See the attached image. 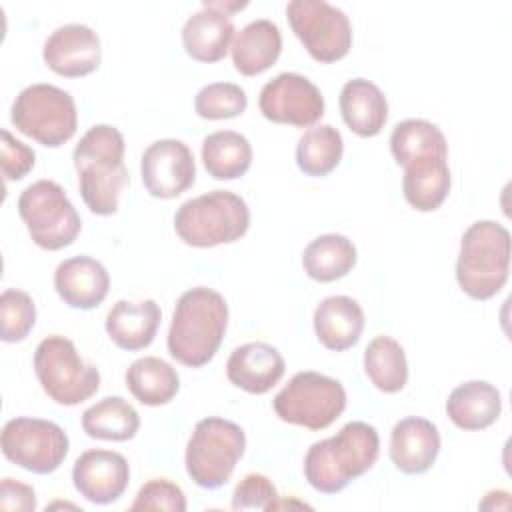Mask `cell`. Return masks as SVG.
Here are the masks:
<instances>
[{"label":"cell","instance_id":"2","mask_svg":"<svg viewBox=\"0 0 512 512\" xmlns=\"http://www.w3.org/2000/svg\"><path fill=\"white\" fill-rule=\"evenodd\" d=\"M380 454L378 430L362 420L344 424L334 436L314 442L304 456V476L320 494L342 492L368 472Z\"/></svg>","mask_w":512,"mask_h":512},{"label":"cell","instance_id":"4","mask_svg":"<svg viewBox=\"0 0 512 512\" xmlns=\"http://www.w3.org/2000/svg\"><path fill=\"white\" fill-rule=\"evenodd\" d=\"M510 272V232L494 220H478L466 228L456 260L460 290L472 300L496 296Z\"/></svg>","mask_w":512,"mask_h":512},{"label":"cell","instance_id":"25","mask_svg":"<svg viewBox=\"0 0 512 512\" xmlns=\"http://www.w3.org/2000/svg\"><path fill=\"white\" fill-rule=\"evenodd\" d=\"M282 52L280 28L266 18L248 22L234 34L230 54L234 68L244 76H258L266 72Z\"/></svg>","mask_w":512,"mask_h":512},{"label":"cell","instance_id":"18","mask_svg":"<svg viewBox=\"0 0 512 512\" xmlns=\"http://www.w3.org/2000/svg\"><path fill=\"white\" fill-rule=\"evenodd\" d=\"M54 288L66 306L76 310H92L108 296L110 276L102 262L80 254L66 258L56 266Z\"/></svg>","mask_w":512,"mask_h":512},{"label":"cell","instance_id":"38","mask_svg":"<svg viewBox=\"0 0 512 512\" xmlns=\"http://www.w3.org/2000/svg\"><path fill=\"white\" fill-rule=\"evenodd\" d=\"M36 164L34 150L22 140L14 138L8 130H2L0 144V166L6 180H22Z\"/></svg>","mask_w":512,"mask_h":512},{"label":"cell","instance_id":"15","mask_svg":"<svg viewBox=\"0 0 512 512\" xmlns=\"http://www.w3.org/2000/svg\"><path fill=\"white\" fill-rule=\"evenodd\" d=\"M42 58L54 74L64 78H82L100 66L102 44L90 26L64 24L46 38Z\"/></svg>","mask_w":512,"mask_h":512},{"label":"cell","instance_id":"7","mask_svg":"<svg viewBox=\"0 0 512 512\" xmlns=\"http://www.w3.org/2000/svg\"><path fill=\"white\" fill-rule=\"evenodd\" d=\"M10 120L18 132L46 148L66 144L78 128L76 102L54 84H30L14 100Z\"/></svg>","mask_w":512,"mask_h":512},{"label":"cell","instance_id":"37","mask_svg":"<svg viewBox=\"0 0 512 512\" xmlns=\"http://www.w3.org/2000/svg\"><path fill=\"white\" fill-rule=\"evenodd\" d=\"M278 500L272 480L260 472L246 474L232 492L234 510H272Z\"/></svg>","mask_w":512,"mask_h":512},{"label":"cell","instance_id":"3","mask_svg":"<svg viewBox=\"0 0 512 512\" xmlns=\"http://www.w3.org/2000/svg\"><path fill=\"white\" fill-rule=\"evenodd\" d=\"M228 328V304L212 288L196 286L178 300L168 330L170 356L188 366H206L218 352Z\"/></svg>","mask_w":512,"mask_h":512},{"label":"cell","instance_id":"36","mask_svg":"<svg viewBox=\"0 0 512 512\" xmlns=\"http://www.w3.org/2000/svg\"><path fill=\"white\" fill-rule=\"evenodd\" d=\"M130 510H170L184 512L186 496L182 488L166 478L148 480L136 494Z\"/></svg>","mask_w":512,"mask_h":512},{"label":"cell","instance_id":"40","mask_svg":"<svg viewBox=\"0 0 512 512\" xmlns=\"http://www.w3.org/2000/svg\"><path fill=\"white\" fill-rule=\"evenodd\" d=\"M480 508H484V510H496V508L506 510V508H510V494L506 490H492L480 502Z\"/></svg>","mask_w":512,"mask_h":512},{"label":"cell","instance_id":"26","mask_svg":"<svg viewBox=\"0 0 512 512\" xmlns=\"http://www.w3.org/2000/svg\"><path fill=\"white\" fill-rule=\"evenodd\" d=\"M448 158H422L404 166L402 194L418 212H434L450 192Z\"/></svg>","mask_w":512,"mask_h":512},{"label":"cell","instance_id":"24","mask_svg":"<svg viewBox=\"0 0 512 512\" xmlns=\"http://www.w3.org/2000/svg\"><path fill=\"white\" fill-rule=\"evenodd\" d=\"M502 412L500 390L486 380H468L456 386L446 400V414L460 430H484Z\"/></svg>","mask_w":512,"mask_h":512},{"label":"cell","instance_id":"10","mask_svg":"<svg viewBox=\"0 0 512 512\" xmlns=\"http://www.w3.org/2000/svg\"><path fill=\"white\" fill-rule=\"evenodd\" d=\"M18 214L32 242L50 252L70 246L82 230L80 214L54 180L26 186L18 198Z\"/></svg>","mask_w":512,"mask_h":512},{"label":"cell","instance_id":"33","mask_svg":"<svg viewBox=\"0 0 512 512\" xmlns=\"http://www.w3.org/2000/svg\"><path fill=\"white\" fill-rule=\"evenodd\" d=\"M342 134L330 124L308 128L296 144V164L306 176H328L342 160Z\"/></svg>","mask_w":512,"mask_h":512},{"label":"cell","instance_id":"13","mask_svg":"<svg viewBox=\"0 0 512 512\" xmlns=\"http://www.w3.org/2000/svg\"><path fill=\"white\" fill-rule=\"evenodd\" d=\"M258 108L274 124L308 128L324 116V96L306 76L282 72L262 86Z\"/></svg>","mask_w":512,"mask_h":512},{"label":"cell","instance_id":"22","mask_svg":"<svg viewBox=\"0 0 512 512\" xmlns=\"http://www.w3.org/2000/svg\"><path fill=\"white\" fill-rule=\"evenodd\" d=\"M364 330L362 306L350 296H328L314 310V332L318 342L334 352L352 348Z\"/></svg>","mask_w":512,"mask_h":512},{"label":"cell","instance_id":"19","mask_svg":"<svg viewBox=\"0 0 512 512\" xmlns=\"http://www.w3.org/2000/svg\"><path fill=\"white\" fill-rule=\"evenodd\" d=\"M234 24L230 14L220 10L214 2H204L182 26L184 52L204 64L222 60L234 40Z\"/></svg>","mask_w":512,"mask_h":512},{"label":"cell","instance_id":"30","mask_svg":"<svg viewBox=\"0 0 512 512\" xmlns=\"http://www.w3.org/2000/svg\"><path fill=\"white\" fill-rule=\"evenodd\" d=\"M356 246L342 234H322L302 252L304 272L316 282L344 278L356 264Z\"/></svg>","mask_w":512,"mask_h":512},{"label":"cell","instance_id":"27","mask_svg":"<svg viewBox=\"0 0 512 512\" xmlns=\"http://www.w3.org/2000/svg\"><path fill=\"white\" fill-rule=\"evenodd\" d=\"M124 380L130 394L144 406L168 404L180 390L178 372L166 360L156 356L134 360L128 366Z\"/></svg>","mask_w":512,"mask_h":512},{"label":"cell","instance_id":"21","mask_svg":"<svg viewBox=\"0 0 512 512\" xmlns=\"http://www.w3.org/2000/svg\"><path fill=\"white\" fill-rule=\"evenodd\" d=\"M160 306L154 300H118L106 314V334L122 350L148 348L160 326Z\"/></svg>","mask_w":512,"mask_h":512},{"label":"cell","instance_id":"16","mask_svg":"<svg viewBox=\"0 0 512 512\" xmlns=\"http://www.w3.org/2000/svg\"><path fill=\"white\" fill-rule=\"evenodd\" d=\"M74 488L92 504H112L128 488V460L114 450H86L72 468Z\"/></svg>","mask_w":512,"mask_h":512},{"label":"cell","instance_id":"1","mask_svg":"<svg viewBox=\"0 0 512 512\" xmlns=\"http://www.w3.org/2000/svg\"><path fill=\"white\" fill-rule=\"evenodd\" d=\"M124 150V136L118 128L96 124L80 138L72 152L80 196L96 216L116 214L120 192L130 184Z\"/></svg>","mask_w":512,"mask_h":512},{"label":"cell","instance_id":"35","mask_svg":"<svg viewBox=\"0 0 512 512\" xmlns=\"http://www.w3.org/2000/svg\"><path fill=\"white\" fill-rule=\"evenodd\" d=\"M36 324V304L32 296L18 288H8L0 296V338L8 344L22 342Z\"/></svg>","mask_w":512,"mask_h":512},{"label":"cell","instance_id":"31","mask_svg":"<svg viewBox=\"0 0 512 512\" xmlns=\"http://www.w3.org/2000/svg\"><path fill=\"white\" fill-rule=\"evenodd\" d=\"M138 428L140 416L122 396H106L82 414V430L96 440L126 442L136 436Z\"/></svg>","mask_w":512,"mask_h":512},{"label":"cell","instance_id":"11","mask_svg":"<svg viewBox=\"0 0 512 512\" xmlns=\"http://www.w3.org/2000/svg\"><path fill=\"white\" fill-rule=\"evenodd\" d=\"M286 18L294 36L320 64L342 60L352 48V24L344 10L324 0H292Z\"/></svg>","mask_w":512,"mask_h":512},{"label":"cell","instance_id":"17","mask_svg":"<svg viewBox=\"0 0 512 512\" xmlns=\"http://www.w3.org/2000/svg\"><path fill=\"white\" fill-rule=\"evenodd\" d=\"M440 452V432L434 422L420 416L398 420L390 432V460L402 474H424Z\"/></svg>","mask_w":512,"mask_h":512},{"label":"cell","instance_id":"29","mask_svg":"<svg viewBox=\"0 0 512 512\" xmlns=\"http://www.w3.org/2000/svg\"><path fill=\"white\" fill-rule=\"evenodd\" d=\"M390 152L402 168L422 158H448V144L442 130L422 118H408L394 126Z\"/></svg>","mask_w":512,"mask_h":512},{"label":"cell","instance_id":"8","mask_svg":"<svg viewBox=\"0 0 512 512\" xmlns=\"http://www.w3.org/2000/svg\"><path fill=\"white\" fill-rule=\"evenodd\" d=\"M34 372L44 394L62 406H76L100 388V372L86 364L66 336L44 338L34 352Z\"/></svg>","mask_w":512,"mask_h":512},{"label":"cell","instance_id":"39","mask_svg":"<svg viewBox=\"0 0 512 512\" xmlns=\"http://www.w3.org/2000/svg\"><path fill=\"white\" fill-rule=\"evenodd\" d=\"M0 508L2 510L34 512L36 510L34 488L30 484L18 482L14 478H4L0 484Z\"/></svg>","mask_w":512,"mask_h":512},{"label":"cell","instance_id":"12","mask_svg":"<svg viewBox=\"0 0 512 512\" xmlns=\"http://www.w3.org/2000/svg\"><path fill=\"white\" fill-rule=\"evenodd\" d=\"M0 446L12 464L34 474H52L68 456L70 440L56 422L18 416L4 424Z\"/></svg>","mask_w":512,"mask_h":512},{"label":"cell","instance_id":"23","mask_svg":"<svg viewBox=\"0 0 512 512\" xmlns=\"http://www.w3.org/2000/svg\"><path fill=\"white\" fill-rule=\"evenodd\" d=\"M338 104L344 124L360 138L380 134L388 120V100L384 92L366 78L348 80L340 90Z\"/></svg>","mask_w":512,"mask_h":512},{"label":"cell","instance_id":"5","mask_svg":"<svg viewBox=\"0 0 512 512\" xmlns=\"http://www.w3.org/2000/svg\"><path fill=\"white\" fill-rule=\"evenodd\" d=\"M250 228L246 200L230 190H212L186 200L174 214L178 238L194 248H212L240 240Z\"/></svg>","mask_w":512,"mask_h":512},{"label":"cell","instance_id":"20","mask_svg":"<svg viewBox=\"0 0 512 512\" xmlns=\"http://www.w3.org/2000/svg\"><path fill=\"white\" fill-rule=\"evenodd\" d=\"M286 362L282 354L266 342H248L232 350L226 362L228 380L248 392V394H266L272 390L284 376Z\"/></svg>","mask_w":512,"mask_h":512},{"label":"cell","instance_id":"6","mask_svg":"<svg viewBox=\"0 0 512 512\" xmlns=\"http://www.w3.org/2000/svg\"><path fill=\"white\" fill-rule=\"evenodd\" d=\"M246 450L244 430L226 418L208 416L196 422L186 446V472L200 488L224 486Z\"/></svg>","mask_w":512,"mask_h":512},{"label":"cell","instance_id":"32","mask_svg":"<svg viewBox=\"0 0 512 512\" xmlns=\"http://www.w3.org/2000/svg\"><path fill=\"white\" fill-rule=\"evenodd\" d=\"M364 372L384 394L400 392L408 382V360L398 340L376 336L364 350Z\"/></svg>","mask_w":512,"mask_h":512},{"label":"cell","instance_id":"28","mask_svg":"<svg viewBox=\"0 0 512 512\" xmlns=\"http://www.w3.org/2000/svg\"><path fill=\"white\" fill-rule=\"evenodd\" d=\"M202 164L216 180H236L252 164L248 138L234 130H218L202 140Z\"/></svg>","mask_w":512,"mask_h":512},{"label":"cell","instance_id":"14","mask_svg":"<svg viewBox=\"0 0 512 512\" xmlns=\"http://www.w3.org/2000/svg\"><path fill=\"white\" fill-rule=\"evenodd\" d=\"M140 176L150 196L172 200L184 194L196 180L194 154L182 140H156L142 154Z\"/></svg>","mask_w":512,"mask_h":512},{"label":"cell","instance_id":"9","mask_svg":"<svg viewBox=\"0 0 512 512\" xmlns=\"http://www.w3.org/2000/svg\"><path fill=\"white\" fill-rule=\"evenodd\" d=\"M272 406L276 416L286 424L324 430L342 416L346 390L336 378L304 370L288 380L274 396Z\"/></svg>","mask_w":512,"mask_h":512},{"label":"cell","instance_id":"34","mask_svg":"<svg viewBox=\"0 0 512 512\" xmlns=\"http://www.w3.org/2000/svg\"><path fill=\"white\" fill-rule=\"evenodd\" d=\"M248 106L244 88L234 82H212L198 90L194 110L204 120H226L240 116Z\"/></svg>","mask_w":512,"mask_h":512}]
</instances>
